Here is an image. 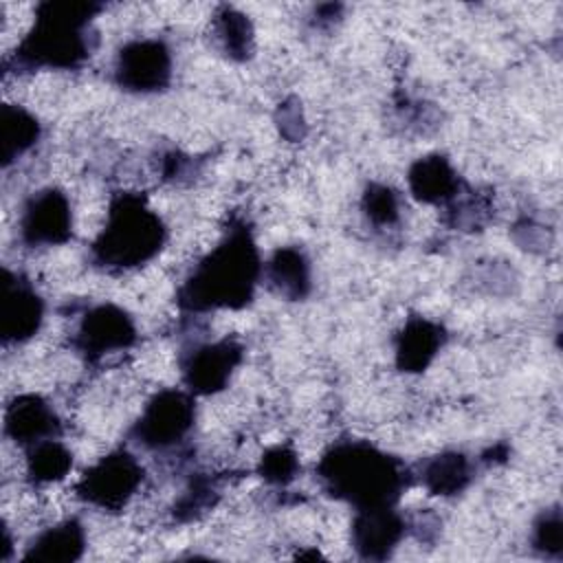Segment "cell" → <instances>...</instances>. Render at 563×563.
Instances as JSON below:
<instances>
[{"label":"cell","instance_id":"7a4b0ae2","mask_svg":"<svg viewBox=\"0 0 563 563\" xmlns=\"http://www.w3.org/2000/svg\"><path fill=\"white\" fill-rule=\"evenodd\" d=\"M317 479L323 493L354 510L398 506L416 482L409 466L372 444L369 440H336L317 462Z\"/></svg>","mask_w":563,"mask_h":563},{"label":"cell","instance_id":"cb8c5ba5","mask_svg":"<svg viewBox=\"0 0 563 563\" xmlns=\"http://www.w3.org/2000/svg\"><path fill=\"white\" fill-rule=\"evenodd\" d=\"M218 497H220V488H218L216 479L207 473H196V475H191L187 488L176 499L172 515L180 523L194 521L200 515H205L207 510H211L216 506Z\"/></svg>","mask_w":563,"mask_h":563},{"label":"cell","instance_id":"d6986e66","mask_svg":"<svg viewBox=\"0 0 563 563\" xmlns=\"http://www.w3.org/2000/svg\"><path fill=\"white\" fill-rule=\"evenodd\" d=\"M42 139L40 119L18 103H4L0 110V141L2 167L9 169L18 158L31 152Z\"/></svg>","mask_w":563,"mask_h":563},{"label":"cell","instance_id":"83f0119b","mask_svg":"<svg viewBox=\"0 0 563 563\" xmlns=\"http://www.w3.org/2000/svg\"><path fill=\"white\" fill-rule=\"evenodd\" d=\"M189 165H191L189 156H185L180 152H167L163 156V176L172 178V180L183 178L189 172Z\"/></svg>","mask_w":563,"mask_h":563},{"label":"cell","instance_id":"3957f363","mask_svg":"<svg viewBox=\"0 0 563 563\" xmlns=\"http://www.w3.org/2000/svg\"><path fill=\"white\" fill-rule=\"evenodd\" d=\"M101 9L95 2H40L31 29L13 51V70L81 68L99 44L92 20Z\"/></svg>","mask_w":563,"mask_h":563},{"label":"cell","instance_id":"2e32d148","mask_svg":"<svg viewBox=\"0 0 563 563\" xmlns=\"http://www.w3.org/2000/svg\"><path fill=\"white\" fill-rule=\"evenodd\" d=\"M262 282L286 301H303L312 290V264L301 246L288 244L273 251L262 266Z\"/></svg>","mask_w":563,"mask_h":563},{"label":"cell","instance_id":"7c38bea8","mask_svg":"<svg viewBox=\"0 0 563 563\" xmlns=\"http://www.w3.org/2000/svg\"><path fill=\"white\" fill-rule=\"evenodd\" d=\"M409 532V521L396 506L354 510L350 526V543L363 561H385Z\"/></svg>","mask_w":563,"mask_h":563},{"label":"cell","instance_id":"ffe728a7","mask_svg":"<svg viewBox=\"0 0 563 563\" xmlns=\"http://www.w3.org/2000/svg\"><path fill=\"white\" fill-rule=\"evenodd\" d=\"M211 37L218 51L233 62H246L253 57L255 31L242 11L233 7H220L211 20Z\"/></svg>","mask_w":563,"mask_h":563},{"label":"cell","instance_id":"603a6c76","mask_svg":"<svg viewBox=\"0 0 563 563\" xmlns=\"http://www.w3.org/2000/svg\"><path fill=\"white\" fill-rule=\"evenodd\" d=\"M490 211V196L464 185L462 191L444 207V222L460 231H475L488 222Z\"/></svg>","mask_w":563,"mask_h":563},{"label":"cell","instance_id":"277c9868","mask_svg":"<svg viewBox=\"0 0 563 563\" xmlns=\"http://www.w3.org/2000/svg\"><path fill=\"white\" fill-rule=\"evenodd\" d=\"M167 242V227L147 198L119 191L110 198L106 224L88 246V260L103 273H125L152 262Z\"/></svg>","mask_w":563,"mask_h":563},{"label":"cell","instance_id":"44dd1931","mask_svg":"<svg viewBox=\"0 0 563 563\" xmlns=\"http://www.w3.org/2000/svg\"><path fill=\"white\" fill-rule=\"evenodd\" d=\"M26 451V479L33 486H46L64 479L73 468V451L59 440H42Z\"/></svg>","mask_w":563,"mask_h":563},{"label":"cell","instance_id":"9c48e42d","mask_svg":"<svg viewBox=\"0 0 563 563\" xmlns=\"http://www.w3.org/2000/svg\"><path fill=\"white\" fill-rule=\"evenodd\" d=\"M244 361V345L224 336L218 341L194 343L180 352V376L194 396H213L229 387L231 376Z\"/></svg>","mask_w":563,"mask_h":563},{"label":"cell","instance_id":"5b68a950","mask_svg":"<svg viewBox=\"0 0 563 563\" xmlns=\"http://www.w3.org/2000/svg\"><path fill=\"white\" fill-rule=\"evenodd\" d=\"M196 424V400L187 389L167 387L156 391L128 431L132 444L145 451H169L180 446Z\"/></svg>","mask_w":563,"mask_h":563},{"label":"cell","instance_id":"f1b7e54d","mask_svg":"<svg viewBox=\"0 0 563 563\" xmlns=\"http://www.w3.org/2000/svg\"><path fill=\"white\" fill-rule=\"evenodd\" d=\"M341 11L343 7L341 4H319L314 9V26L321 29V26H332L334 22L341 20Z\"/></svg>","mask_w":563,"mask_h":563},{"label":"cell","instance_id":"e0dca14e","mask_svg":"<svg viewBox=\"0 0 563 563\" xmlns=\"http://www.w3.org/2000/svg\"><path fill=\"white\" fill-rule=\"evenodd\" d=\"M86 545L84 523L77 517H68L37 532L20 559L35 563H75L84 556Z\"/></svg>","mask_w":563,"mask_h":563},{"label":"cell","instance_id":"484cf974","mask_svg":"<svg viewBox=\"0 0 563 563\" xmlns=\"http://www.w3.org/2000/svg\"><path fill=\"white\" fill-rule=\"evenodd\" d=\"M257 473L271 486H288L299 473V455L290 444H275L262 453Z\"/></svg>","mask_w":563,"mask_h":563},{"label":"cell","instance_id":"ac0fdd59","mask_svg":"<svg viewBox=\"0 0 563 563\" xmlns=\"http://www.w3.org/2000/svg\"><path fill=\"white\" fill-rule=\"evenodd\" d=\"M475 477L473 460L462 451H442L431 457H424L418 464V479L429 495L438 497H453L468 488Z\"/></svg>","mask_w":563,"mask_h":563},{"label":"cell","instance_id":"5bb4252c","mask_svg":"<svg viewBox=\"0 0 563 563\" xmlns=\"http://www.w3.org/2000/svg\"><path fill=\"white\" fill-rule=\"evenodd\" d=\"M446 328L440 321L411 314L394 336V363L405 374L424 372L446 345Z\"/></svg>","mask_w":563,"mask_h":563},{"label":"cell","instance_id":"6da1fadb","mask_svg":"<svg viewBox=\"0 0 563 563\" xmlns=\"http://www.w3.org/2000/svg\"><path fill=\"white\" fill-rule=\"evenodd\" d=\"M262 266L251 227L246 220L233 218L220 242L187 273L176 290V303L187 314L242 310L255 299Z\"/></svg>","mask_w":563,"mask_h":563},{"label":"cell","instance_id":"9a60e30c","mask_svg":"<svg viewBox=\"0 0 563 563\" xmlns=\"http://www.w3.org/2000/svg\"><path fill=\"white\" fill-rule=\"evenodd\" d=\"M407 185L418 202L446 207L466 183L444 154H427L409 165Z\"/></svg>","mask_w":563,"mask_h":563},{"label":"cell","instance_id":"52a82bcc","mask_svg":"<svg viewBox=\"0 0 563 563\" xmlns=\"http://www.w3.org/2000/svg\"><path fill=\"white\" fill-rule=\"evenodd\" d=\"M136 339L134 317L112 301H101L81 312L70 345L86 363H101L106 356L130 350Z\"/></svg>","mask_w":563,"mask_h":563},{"label":"cell","instance_id":"d4e9b609","mask_svg":"<svg viewBox=\"0 0 563 563\" xmlns=\"http://www.w3.org/2000/svg\"><path fill=\"white\" fill-rule=\"evenodd\" d=\"M530 545L543 559L559 561L563 554V517L559 504L541 510L530 530Z\"/></svg>","mask_w":563,"mask_h":563},{"label":"cell","instance_id":"30bf717a","mask_svg":"<svg viewBox=\"0 0 563 563\" xmlns=\"http://www.w3.org/2000/svg\"><path fill=\"white\" fill-rule=\"evenodd\" d=\"M18 235L26 249L66 244L73 238V205L59 187L33 191L18 218Z\"/></svg>","mask_w":563,"mask_h":563},{"label":"cell","instance_id":"4316f807","mask_svg":"<svg viewBox=\"0 0 563 563\" xmlns=\"http://www.w3.org/2000/svg\"><path fill=\"white\" fill-rule=\"evenodd\" d=\"M277 128L288 141H299L306 134V121L301 117V108H299V101L295 97L279 103Z\"/></svg>","mask_w":563,"mask_h":563},{"label":"cell","instance_id":"8992f818","mask_svg":"<svg viewBox=\"0 0 563 563\" xmlns=\"http://www.w3.org/2000/svg\"><path fill=\"white\" fill-rule=\"evenodd\" d=\"M145 479V468L128 449H114L88 466L75 484V495L101 512H121Z\"/></svg>","mask_w":563,"mask_h":563},{"label":"cell","instance_id":"4fadbf2b","mask_svg":"<svg viewBox=\"0 0 563 563\" xmlns=\"http://www.w3.org/2000/svg\"><path fill=\"white\" fill-rule=\"evenodd\" d=\"M64 424L55 407L40 394H18L4 407V435L29 449L42 440L62 438Z\"/></svg>","mask_w":563,"mask_h":563},{"label":"cell","instance_id":"7402d4cb","mask_svg":"<svg viewBox=\"0 0 563 563\" xmlns=\"http://www.w3.org/2000/svg\"><path fill=\"white\" fill-rule=\"evenodd\" d=\"M361 211L374 229H394L400 224L402 198L400 191L385 183H367L361 196Z\"/></svg>","mask_w":563,"mask_h":563},{"label":"cell","instance_id":"ba28073f","mask_svg":"<svg viewBox=\"0 0 563 563\" xmlns=\"http://www.w3.org/2000/svg\"><path fill=\"white\" fill-rule=\"evenodd\" d=\"M174 55L161 37H136L125 42L112 64V81L130 95H156L169 88Z\"/></svg>","mask_w":563,"mask_h":563},{"label":"cell","instance_id":"8fae6325","mask_svg":"<svg viewBox=\"0 0 563 563\" xmlns=\"http://www.w3.org/2000/svg\"><path fill=\"white\" fill-rule=\"evenodd\" d=\"M44 299L33 282L11 268H2L0 282V336L4 345L31 341L44 323Z\"/></svg>","mask_w":563,"mask_h":563}]
</instances>
